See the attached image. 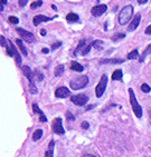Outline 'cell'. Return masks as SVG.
Masks as SVG:
<instances>
[{
	"mask_svg": "<svg viewBox=\"0 0 151 157\" xmlns=\"http://www.w3.org/2000/svg\"><path fill=\"white\" fill-rule=\"evenodd\" d=\"M133 15V7L132 6H125L121 9L120 13H119L118 17V21L121 26H124L127 25L129 21H130V18Z\"/></svg>",
	"mask_w": 151,
	"mask_h": 157,
	"instance_id": "cell-1",
	"label": "cell"
},
{
	"mask_svg": "<svg viewBox=\"0 0 151 157\" xmlns=\"http://www.w3.org/2000/svg\"><path fill=\"white\" fill-rule=\"evenodd\" d=\"M21 70H22L24 76L28 79V82H29V91L31 94H36L37 87L36 85H35V76H34L31 69L28 66H22L21 67Z\"/></svg>",
	"mask_w": 151,
	"mask_h": 157,
	"instance_id": "cell-2",
	"label": "cell"
},
{
	"mask_svg": "<svg viewBox=\"0 0 151 157\" xmlns=\"http://www.w3.org/2000/svg\"><path fill=\"white\" fill-rule=\"evenodd\" d=\"M88 84V76H80L77 78L72 79L70 82V87L73 90H79V89H83L85 88V86Z\"/></svg>",
	"mask_w": 151,
	"mask_h": 157,
	"instance_id": "cell-3",
	"label": "cell"
},
{
	"mask_svg": "<svg viewBox=\"0 0 151 157\" xmlns=\"http://www.w3.org/2000/svg\"><path fill=\"white\" fill-rule=\"evenodd\" d=\"M129 96H130V104L132 106L133 113L136 114V116L138 118L142 117V108L141 106L139 105V103L137 101L136 95H134V91H133L132 88H129Z\"/></svg>",
	"mask_w": 151,
	"mask_h": 157,
	"instance_id": "cell-4",
	"label": "cell"
},
{
	"mask_svg": "<svg viewBox=\"0 0 151 157\" xmlns=\"http://www.w3.org/2000/svg\"><path fill=\"white\" fill-rule=\"evenodd\" d=\"M106 84H108V77H106V75H102L100 82H99V84L95 87V95H96V97H101L103 95V93L105 91Z\"/></svg>",
	"mask_w": 151,
	"mask_h": 157,
	"instance_id": "cell-5",
	"label": "cell"
},
{
	"mask_svg": "<svg viewBox=\"0 0 151 157\" xmlns=\"http://www.w3.org/2000/svg\"><path fill=\"white\" fill-rule=\"evenodd\" d=\"M51 128H53V132L57 135H63L65 133V130L63 128V124H62V118L56 117L51 123Z\"/></svg>",
	"mask_w": 151,
	"mask_h": 157,
	"instance_id": "cell-6",
	"label": "cell"
},
{
	"mask_svg": "<svg viewBox=\"0 0 151 157\" xmlns=\"http://www.w3.org/2000/svg\"><path fill=\"white\" fill-rule=\"evenodd\" d=\"M16 31L20 35V37L22 38V40H25V41L29 42V44H31V42L35 41V37H34L33 33H29V31L25 30V29H21V28H17Z\"/></svg>",
	"mask_w": 151,
	"mask_h": 157,
	"instance_id": "cell-7",
	"label": "cell"
},
{
	"mask_svg": "<svg viewBox=\"0 0 151 157\" xmlns=\"http://www.w3.org/2000/svg\"><path fill=\"white\" fill-rule=\"evenodd\" d=\"M71 100H72V103L76 104L77 106H83L88 101V97L85 94H80L76 96H72Z\"/></svg>",
	"mask_w": 151,
	"mask_h": 157,
	"instance_id": "cell-8",
	"label": "cell"
},
{
	"mask_svg": "<svg viewBox=\"0 0 151 157\" xmlns=\"http://www.w3.org/2000/svg\"><path fill=\"white\" fill-rule=\"evenodd\" d=\"M106 9H108L106 5H97V6L92 8L91 13H92L94 17H100V16H102L103 13L106 11Z\"/></svg>",
	"mask_w": 151,
	"mask_h": 157,
	"instance_id": "cell-9",
	"label": "cell"
},
{
	"mask_svg": "<svg viewBox=\"0 0 151 157\" xmlns=\"http://www.w3.org/2000/svg\"><path fill=\"white\" fill-rule=\"evenodd\" d=\"M55 96L57 98H66L67 96H70V90L68 88L65 87V86H62V87H58L56 90H55Z\"/></svg>",
	"mask_w": 151,
	"mask_h": 157,
	"instance_id": "cell-10",
	"label": "cell"
},
{
	"mask_svg": "<svg viewBox=\"0 0 151 157\" xmlns=\"http://www.w3.org/2000/svg\"><path fill=\"white\" fill-rule=\"evenodd\" d=\"M55 17H57V16H54V17H46V16H43V15H37L34 17L33 22L35 26H38V25H40L42 22H46V21H49V20H51V19H54Z\"/></svg>",
	"mask_w": 151,
	"mask_h": 157,
	"instance_id": "cell-11",
	"label": "cell"
},
{
	"mask_svg": "<svg viewBox=\"0 0 151 157\" xmlns=\"http://www.w3.org/2000/svg\"><path fill=\"white\" fill-rule=\"evenodd\" d=\"M140 20H141V16L138 13V15H136L134 17H133V19L131 20L130 25L128 26V30L129 31L136 30L137 28H138V26H139V24H140Z\"/></svg>",
	"mask_w": 151,
	"mask_h": 157,
	"instance_id": "cell-12",
	"label": "cell"
},
{
	"mask_svg": "<svg viewBox=\"0 0 151 157\" xmlns=\"http://www.w3.org/2000/svg\"><path fill=\"white\" fill-rule=\"evenodd\" d=\"M33 110H34V113H38L39 114V119H40V121H47V118L45 117V115H44V113L40 110L39 108H38V106H37V104H33Z\"/></svg>",
	"mask_w": 151,
	"mask_h": 157,
	"instance_id": "cell-13",
	"label": "cell"
},
{
	"mask_svg": "<svg viewBox=\"0 0 151 157\" xmlns=\"http://www.w3.org/2000/svg\"><path fill=\"white\" fill-rule=\"evenodd\" d=\"M54 146H55V142L54 140H51V142L49 143L48 148H47V151H46L45 156L44 157H53L54 156Z\"/></svg>",
	"mask_w": 151,
	"mask_h": 157,
	"instance_id": "cell-14",
	"label": "cell"
},
{
	"mask_svg": "<svg viewBox=\"0 0 151 157\" xmlns=\"http://www.w3.org/2000/svg\"><path fill=\"white\" fill-rule=\"evenodd\" d=\"M16 48L14 47V44L11 41H8V46H7V54L9 57H14L16 55Z\"/></svg>",
	"mask_w": 151,
	"mask_h": 157,
	"instance_id": "cell-15",
	"label": "cell"
},
{
	"mask_svg": "<svg viewBox=\"0 0 151 157\" xmlns=\"http://www.w3.org/2000/svg\"><path fill=\"white\" fill-rule=\"evenodd\" d=\"M71 69L74 70V71L81 73V71H83V66H82L81 63H77V61H72L71 63Z\"/></svg>",
	"mask_w": 151,
	"mask_h": 157,
	"instance_id": "cell-16",
	"label": "cell"
},
{
	"mask_svg": "<svg viewBox=\"0 0 151 157\" xmlns=\"http://www.w3.org/2000/svg\"><path fill=\"white\" fill-rule=\"evenodd\" d=\"M151 54V44H149L148 46H147V48L145 49V52H143V54L141 55V57L139 58V61L140 63H143L145 59V57L148 56V55Z\"/></svg>",
	"mask_w": 151,
	"mask_h": 157,
	"instance_id": "cell-17",
	"label": "cell"
},
{
	"mask_svg": "<svg viewBox=\"0 0 151 157\" xmlns=\"http://www.w3.org/2000/svg\"><path fill=\"white\" fill-rule=\"evenodd\" d=\"M16 44H17V45H18V47L20 48L22 55H24V56H27V55H28L27 49H26V47H25L24 44H22V40H21V39H16Z\"/></svg>",
	"mask_w": 151,
	"mask_h": 157,
	"instance_id": "cell-18",
	"label": "cell"
},
{
	"mask_svg": "<svg viewBox=\"0 0 151 157\" xmlns=\"http://www.w3.org/2000/svg\"><path fill=\"white\" fill-rule=\"evenodd\" d=\"M66 20L68 21V22H76V21L79 20V16L76 15V13L70 12V13H67V16H66Z\"/></svg>",
	"mask_w": 151,
	"mask_h": 157,
	"instance_id": "cell-19",
	"label": "cell"
},
{
	"mask_svg": "<svg viewBox=\"0 0 151 157\" xmlns=\"http://www.w3.org/2000/svg\"><path fill=\"white\" fill-rule=\"evenodd\" d=\"M122 76H123L122 70L116 69V70H114V73L112 74V79H113V80H121V79H122Z\"/></svg>",
	"mask_w": 151,
	"mask_h": 157,
	"instance_id": "cell-20",
	"label": "cell"
},
{
	"mask_svg": "<svg viewBox=\"0 0 151 157\" xmlns=\"http://www.w3.org/2000/svg\"><path fill=\"white\" fill-rule=\"evenodd\" d=\"M64 69H65V67H64V65H58V66H56V68H55V76L56 77H59V76L63 75L64 73Z\"/></svg>",
	"mask_w": 151,
	"mask_h": 157,
	"instance_id": "cell-21",
	"label": "cell"
},
{
	"mask_svg": "<svg viewBox=\"0 0 151 157\" xmlns=\"http://www.w3.org/2000/svg\"><path fill=\"white\" fill-rule=\"evenodd\" d=\"M123 63V59H103L101 60V63Z\"/></svg>",
	"mask_w": 151,
	"mask_h": 157,
	"instance_id": "cell-22",
	"label": "cell"
},
{
	"mask_svg": "<svg viewBox=\"0 0 151 157\" xmlns=\"http://www.w3.org/2000/svg\"><path fill=\"white\" fill-rule=\"evenodd\" d=\"M43 136V130L42 129H36L35 132L33 133V140H38V139H40V137Z\"/></svg>",
	"mask_w": 151,
	"mask_h": 157,
	"instance_id": "cell-23",
	"label": "cell"
},
{
	"mask_svg": "<svg viewBox=\"0 0 151 157\" xmlns=\"http://www.w3.org/2000/svg\"><path fill=\"white\" fill-rule=\"evenodd\" d=\"M138 57H139V52H138L137 49L132 50L130 54L128 55V59H137Z\"/></svg>",
	"mask_w": 151,
	"mask_h": 157,
	"instance_id": "cell-24",
	"label": "cell"
},
{
	"mask_svg": "<svg viewBox=\"0 0 151 157\" xmlns=\"http://www.w3.org/2000/svg\"><path fill=\"white\" fill-rule=\"evenodd\" d=\"M85 45H86V44H85V41H84V40H82V41L79 44V46H77V48L75 49V52H74V56H76V55H77V52H79L80 50H82V49L84 48Z\"/></svg>",
	"mask_w": 151,
	"mask_h": 157,
	"instance_id": "cell-25",
	"label": "cell"
},
{
	"mask_svg": "<svg viewBox=\"0 0 151 157\" xmlns=\"http://www.w3.org/2000/svg\"><path fill=\"white\" fill-rule=\"evenodd\" d=\"M92 46H93L94 48H96L100 50L101 48H102V46H103V41H101V40H95V41L92 42Z\"/></svg>",
	"mask_w": 151,
	"mask_h": 157,
	"instance_id": "cell-26",
	"label": "cell"
},
{
	"mask_svg": "<svg viewBox=\"0 0 151 157\" xmlns=\"http://www.w3.org/2000/svg\"><path fill=\"white\" fill-rule=\"evenodd\" d=\"M42 5H43L42 0H37V1H34V2H31V5H30V8H31V9H36V8L40 7Z\"/></svg>",
	"mask_w": 151,
	"mask_h": 157,
	"instance_id": "cell-27",
	"label": "cell"
},
{
	"mask_svg": "<svg viewBox=\"0 0 151 157\" xmlns=\"http://www.w3.org/2000/svg\"><path fill=\"white\" fill-rule=\"evenodd\" d=\"M124 37H125L124 33H115L114 36L112 37V40H113V41H118V40H120V39H123Z\"/></svg>",
	"mask_w": 151,
	"mask_h": 157,
	"instance_id": "cell-28",
	"label": "cell"
},
{
	"mask_svg": "<svg viewBox=\"0 0 151 157\" xmlns=\"http://www.w3.org/2000/svg\"><path fill=\"white\" fill-rule=\"evenodd\" d=\"M141 90L143 91V93H149V91L151 90V88L148 84H142L141 85Z\"/></svg>",
	"mask_w": 151,
	"mask_h": 157,
	"instance_id": "cell-29",
	"label": "cell"
},
{
	"mask_svg": "<svg viewBox=\"0 0 151 157\" xmlns=\"http://www.w3.org/2000/svg\"><path fill=\"white\" fill-rule=\"evenodd\" d=\"M0 45L5 47V48H7V46H8V41H7V39L3 36H0Z\"/></svg>",
	"mask_w": 151,
	"mask_h": 157,
	"instance_id": "cell-30",
	"label": "cell"
},
{
	"mask_svg": "<svg viewBox=\"0 0 151 157\" xmlns=\"http://www.w3.org/2000/svg\"><path fill=\"white\" fill-rule=\"evenodd\" d=\"M8 20H9V22H11V24H15V25H17L19 22V19L17 18V17H15V16H9Z\"/></svg>",
	"mask_w": 151,
	"mask_h": 157,
	"instance_id": "cell-31",
	"label": "cell"
},
{
	"mask_svg": "<svg viewBox=\"0 0 151 157\" xmlns=\"http://www.w3.org/2000/svg\"><path fill=\"white\" fill-rule=\"evenodd\" d=\"M91 47H92V45H85V47L83 49H82L81 52H82V55L84 56V55H86L88 52H90V49H91Z\"/></svg>",
	"mask_w": 151,
	"mask_h": 157,
	"instance_id": "cell-32",
	"label": "cell"
},
{
	"mask_svg": "<svg viewBox=\"0 0 151 157\" xmlns=\"http://www.w3.org/2000/svg\"><path fill=\"white\" fill-rule=\"evenodd\" d=\"M34 76H36L37 80H39V82H42L43 79H44V75H43V74H40L38 70H36V71H35V75H34Z\"/></svg>",
	"mask_w": 151,
	"mask_h": 157,
	"instance_id": "cell-33",
	"label": "cell"
},
{
	"mask_svg": "<svg viewBox=\"0 0 151 157\" xmlns=\"http://www.w3.org/2000/svg\"><path fill=\"white\" fill-rule=\"evenodd\" d=\"M66 118L68 119V121H74V118H75V117L73 116V114L71 112H67L66 113Z\"/></svg>",
	"mask_w": 151,
	"mask_h": 157,
	"instance_id": "cell-34",
	"label": "cell"
},
{
	"mask_svg": "<svg viewBox=\"0 0 151 157\" xmlns=\"http://www.w3.org/2000/svg\"><path fill=\"white\" fill-rule=\"evenodd\" d=\"M60 45H62V42H55L54 45L51 46V50H55V49H57L58 47H60Z\"/></svg>",
	"mask_w": 151,
	"mask_h": 157,
	"instance_id": "cell-35",
	"label": "cell"
},
{
	"mask_svg": "<svg viewBox=\"0 0 151 157\" xmlns=\"http://www.w3.org/2000/svg\"><path fill=\"white\" fill-rule=\"evenodd\" d=\"M27 2H28V0H18V3H19V6H20V7L26 6V5H27Z\"/></svg>",
	"mask_w": 151,
	"mask_h": 157,
	"instance_id": "cell-36",
	"label": "cell"
},
{
	"mask_svg": "<svg viewBox=\"0 0 151 157\" xmlns=\"http://www.w3.org/2000/svg\"><path fill=\"white\" fill-rule=\"evenodd\" d=\"M81 126H82V128H83V129H88V127H90V125H88V123H86V121H83Z\"/></svg>",
	"mask_w": 151,
	"mask_h": 157,
	"instance_id": "cell-37",
	"label": "cell"
},
{
	"mask_svg": "<svg viewBox=\"0 0 151 157\" xmlns=\"http://www.w3.org/2000/svg\"><path fill=\"white\" fill-rule=\"evenodd\" d=\"M145 35H151V25L148 26V28L145 30Z\"/></svg>",
	"mask_w": 151,
	"mask_h": 157,
	"instance_id": "cell-38",
	"label": "cell"
},
{
	"mask_svg": "<svg viewBox=\"0 0 151 157\" xmlns=\"http://www.w3.org/2000/svg\"><path fill=\"white\" fill-rule=\"evenodd\" d=\"M148 2V0H138V3L139 5H145V3Z\"/></svg>",
	"mask_w": 151,
	"mask_h": 157,
	"instance_id": "cell-39",
	"label": "cell"
},
{
	"mask_svg": "<svg viewBox=\"0 0 151 157\" xmlns=\"http://www.w3.org/2000/svg\"><path fill=\"white\" fill-rule=\"evenodd\" d=\"M40 35H42V36H46V30H45V29H40Z\"/></svg>",
	"mask_w": 151,
	"mask_h": 157,
	"instance_id": "cell-40",
	"label": "cell"
},
{
	"mask_svg": "<svg viewBox=\"0 0 151 157\" xmlns=\"http://www.w3.org/2000/svg\"><path fill=\"white\" fill-rule=\"evenodd\" d=\"M42 52H44V54H48V52H49V50H48V49H47V48H43V50H42Z\"/></svg>",
	"mask_w": 151,
	"mask_h": 157,
	"instance_id": "cell-41",
	"label": "cell"
},
{
	"mask_svg": "<svg viewBox=\"0 0 151 157\" xmlns=\"http://www.w3.org/2000/svg\"><path fill=\"white\" fill-rule=\"evenodd\" d=\"M83 157H96V156H94V155H92V154H85Z\"/></svg>",
	"mask_w": 151,
	"mask_h": 157,
	"instance_id": "cell-42",
	"label": "cell"
},
{
	"mask_svg": "<svg viewBox=\"0 0 151 157\" xmlns=\"http://www.w3.org/2000/svg\"><path fill=\"white\" fill-rule=\"evenodd\" d=\"M0 2L2 3V5H6V3H7V0H0Z\"/></svg>",
	"mask_w": 151,
	"mask_h": 157,
	"instance_id": "cell-43",
	"label": "cell"
},
{
	"mask_svg": "<svg viewBox=\"0 0 151 157\" xmlns=\"http://www.w3.org/2000/svg\"><path fill=\"white\" fill-rule=\"evenodd\" d=\"M2 10H3V5L0 2V11H2Z\"/></svg>",
	"mask_w": 151,
	"mask_h": 157,
	"instance_id": "cell-44",
	"label": "cell"
},
{
	"mask_svg": "<svg viewBox=\"0 0 151 157\" xmlns=\"http://www.w3.org/2000/svg\"><path fill=\"white\" fill-rule=\"evenodd\" d=\"M51 8H53L54 10H57V8H56V6H55V5H53V6H51Z\"/></svg>",
	"mask_w": 151,
	"mask_h": 157,
	"instance_id": "cell-45",
	"label": "cell"
},
{
	"mask_svg": "<svg viewBox=\"0 0 151 157\" xmlns=\"http://www.w3.org/2000/svg\"><path fill=\"white\" fill-rule=\"evenodd\" d=\"M149 116H150V117H151V109H150V110H149Z\"/></svg>",
	"mask_w": 151,
	"mask_h": 157,
	"instance_id": "cell-46",
	"label": "cell"
}]
</instances>
